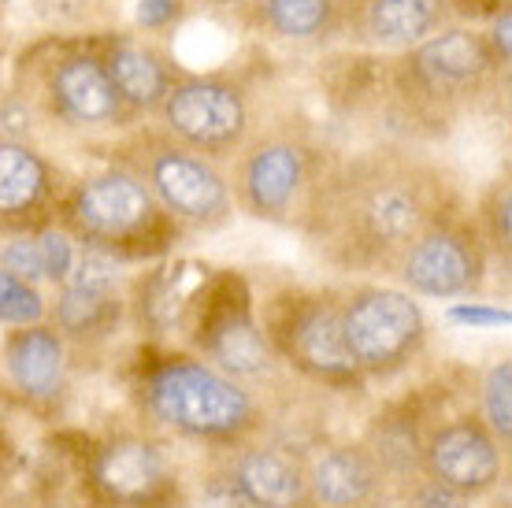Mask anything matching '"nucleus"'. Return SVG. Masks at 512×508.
I'll return each mask as SVG.
<instances>
[{
    "instance_id": "5",
    "label": "nucleus",
    "mask_w": 512,
    "mask_h": 508,
    "mask_svg": "<svg viewBox=\"0 0 512 508\" xmlns=\"http://www.w3.org/2000/svg\"><path fill=\"white\" fill-rule=\"evenodd\" d=\"M331 167L334 156L316 130L305 123H282L245 141L234 156V178L227 182L245 216L301 230Z\"/></svg>"
},
{
    "instance_id": "19",
    "label": "nucleus",
    "mask_w": 512,
    "mask_h": 508,
    "mask_svg": "<svg viewBox=\"0 0 512 508\" xmlns=\"http://www.w3.org/2000/svg\"><path fill=\"white\" fill-rule=\"evenodd\" d=\"M90 41L101 56L104 75L119 93V101L127 104V112L134 119L156 115L167 89L175 86V78L182 75L179 60L153 41H138L130 34H97Z\"/></svg>"
},
{
    "instance_id": "3",
    "label": "nucleus",
    "mask_w": 512,
    "mask_h": 508,
    "mask_svg": "<svg viewBox=\"0 0 512 508\" xmlns=\"http://www.w3.org/2000/svg\"><path fill=\"white\" fill-rule=\"evenodd\" d=\"M52 227L116 264L167 256L182 238V227L156 204L141 178L119 164L71 182L56 204Z\"/></svg>"
},
{
    "instance_id": "26",
    "label": "nucleus",
    "mask_w": 512,
    "mask_h": 508,
    "mask_svg": "<svg viewBox=\"0 0 512 508\" xmlns=\"http://www.w3.org/2000/svg\"><path fill=\"white\" fill-rule=\"evenodd\" d=\"M49 319V301L41 286L26 279H15L12 271L0 267V323L4 327H30Z\"/></svg>"
},
{
    "instance_id": "8",
    "label": "nucleus",
    "mask_w": 512,
    "mask_h": 508,
    "mask_svg": "<svg viewBox=\"0 0 512 508\" xmlns=\"http://www.w3.org/2000/svg\"><path fill=\"white\" fill-rule=\"evenodd\" d=\"M260 327L275 360L327 390H364L342 334V293L316 286H282L264 301Z\"/></svg>"
},
{
    "instance_id": "2",
    "label": "nucleus",
    "mask_w": 512,
    "mask_h": 508,
    "mask_svg": "<svg viewBox=\"0 0 512 508\" xmlns=\"http://www.w3.org/2000/svg\"><path fill=\"white\" fill-rule=\"evenodd\" d=\"M130 397L153 427L208 449L260 438L268 423L249 382L179 349H145L130 368Z\"/></svg>"
},
{
    "instance_id": "30",
    "label": "nucleus",
    "mask_w": 512,
    "mask_h": 508,
    "mask_svg": "<svg viewBox=\"0 0 512 508\" xmlns=\"http://www.w3.org/2000/svg\"><path fill=\"white\" fill-rule=\"evenodd\" d=\"M397 501H401V508H472V501L464 494L435 483V479H427V475H420L409 490H401Z\"/></svg>"
},
{
    "instance_id": "23",
    "label": "nucleus",
    "mask_w": 512,
    "mask_h": 508,
    "mask_svg": "<svg viewBox=\"0 0 512 508\" xmlns=\"http://www.w3.org/2000/svg\"><path fill=\"white\" fill-rule=\"evenodd\" d=\"M245 19L271 38L312 45L342 34V0H256Z\"/></svg>"
},
{
    "instance_id": "29",
    "label": "nucleus",
    "mask_w": 512,
    "mask_h": 508,
    "mask_svg": "<svg viewBox=\"0 0 512 508\" xmlns=\"http://www.w3.org/2000/svg\"><path fill=\"white\" fill-rule=\"evenodd\" d=\"M509 319V308H494L483 301H453L446 308V323L464 331H494V327H509Z\"/></svg>"
},
{
    "instance_id": "36",
    "label": "nucleus",
    "mask_w": 512,
    "mask_h": 508,
    "mask_svg": "<svg viewBox=\"0 0 512 508\" xmlns=\"http://www.w3.org/2000/svg\"><path fill=\"white\" fill-rule=\"evenodd\" d=\"M26 4H45V0H26Z\"/></svg>"
},
{
    "instance_id": "25",
    "label": "nucleus",
    "mask_w": 512,
    "mask_h": 508,
    "mask_svg": "<svg viewBox=\"0 0 512 508\" xmlns=\"http://www.w3.org/2000/svg\"><path fill=\"white\" fill-rule=\"evenodd\" d=\"M479 420L487 423L490 434L509 449L512 445V364L509 360H498V364L483 375V386H479Z\"/></svg>"
},
{
    "instance_id": "12",
    "label": "nucleus",
    "mask_w": 512,
    "mask_h": 508,
    "mask_svg": "<svg viewBox=\"0 0 512 508\" xmlns=\"http://www.w3.org/2000/svg\"><path fill=\"white\" fill-rule=\"evenodd\" d=\"M160 130L171 138L201 153L205 160L219 164L238 156L249 130H253V97L242 78L208 71L190 75L182 71L175 86L167 89L164 104L156 108Z\"/></svg>"
},
{
    "instance_id": "22",
    "label": "nucleus",
    "mask_w": 512,
    "mask_h": 508,
    "mask_svg": "<svg viewBox=\"0 0 512 508\" xmlns=\"http://www.w3.org/2000/svg\"><path fill=\"white\" fill-rule=\"evenodd\" d=\"M186 267L190 264H179V267H156L149 275H141L134 282V290L127 297V316L138 319L141 331H153V334H164V331H182V323H186V308H190V297L197 290V282H186Z\"/></svg>"
},
{
    "instance_id": "4",
    "label": "nucleus",
    "mask_w": 512,
    "mask_h": 508,
    "mask_svg": "<svg viewBox=\"0 0 512 508\" xmlns=\"http://www.w3.org/2000/svg\"><path fill=\"white\" fill-rule=\"evenodd\" d=\"M505 71L487 34L468 26H446L420 45H412L405 56H397L390 67V93L394 104L412 123H431L442 130L449 119H457L464 108H472L494 78Z\"/></svg>"
},
{
    "instance_id": "31",
    "label": "nucleus",
    "mask_w": 512,
    "mask_h": 508,
    "mask_svg": "<svg viewBox=\"0 0 512 508\" xmlns=\"http://www.w3.org/2000/svg\"><path fill=\"white\" fill-rule=\"evenodd\" d=\"M182 15H186V4H182V0H138L134 23H138V30H145V34H160V30L179 26Z\"/></svg>"
},
{
    "instance_id": "15",
    "label": "nucleus",
    "mask_w": 512,
    "mask_h": 508,
    "mask_svg": "<svg viewBox=\"0 0 512 508\" xmlns=\"http://www.w3.org/2000/svg\"><path fill=\"white\" fill-rule=\"evenodd\" d=\"M49 316L67 349H101L112 342L127 323V297L119 293L116 260L78 249L75 271L64 286H56Z\"/></svg>"
},
{
    "instance_id": "6",
    "label": "nucleus",
    "mask_w": 512,
    "mask_h": 508,
    "mask_svg": "<svg viewBox=\"0 0 512 508\" xmlns=\"http://www.w3.org/2000/svg\"><path fill=\"white\" fill-rule=\"evenodd\" d=\"M15 93L71 130H127L138 123L104 75L90 38H45L23 52Z\"/></svg>"
},
{
    "instance_id": "9",
    "label": "nucleus",
    "mask_w": 512,
    "mask_h": 508,
    "mask_svg": "<svg viewBox=\"0 0 512 508\" xmlns=\"http://www.w3.org/2000/svg\"><path fill=\"white\" fill-rule=\"evenodd\" d=\"M182 334L201 360L238 382H256L279 364L256 316L253 290L242 271L208 267L186 308Z\"/></svg>"
},
{
    "instance_id": "16",
    "label": "nucleus",
    "mask_w": 512,
    "mask_h": 508,
    "mask_svg": "<svg viewBox=\"0 0 512 508\" xmlns=\"http://www.w3.org/2000/svg\"><path fill=\"white\" fill-rule=\"evenodd\" d=\"M0 371H4V390L19 408L41 420L64 412L67 390H71V349L49 319L30 327H12L4 334Z\"/></svg>"
},
{
    "instance_id": "28",
    "label": "nucleus",
    "mask_w": 512,
    "mask_h": 508,
    "mask_svg": "<svg viewBox=\"0 0 512 508\" xmlns=\"http://www.w3.org/2000/svg\"><path fill=\"white\" fill-rule=\"evenodd\" d=\"M38 242H41V256H45V282H52V286H64V282L71 279L75 260H78L75 242H71L60 227L38 230Z\"/></svg>"
},
{
    "instance_id": "7",
    "label": "nucleus",
    "mask_w": 512,
    "mask_h": 508,
    "mask_svg": "<svg viewBox=\"0 0 512 508\" xmlns=\"http://www.w3.org/2000/svg\"><path fill=\"white\" fill-rule=\"evenodd\" d=\"M112 164L138 175L141 186L153 193L156 204L182 230H219L223 223H231V182L219 164L179 145L160 127H141L127 141H119Z\"/></svg>"
},
{
    "instance_id": "20",
    "label": "nucleus",
    "mask_w": 512,
    "mask_h": 508,
    "mask_svg": "<svg viewBox=\"0 0 512 508\" xmlns=\"http://www.w3.org/2000/svg\"><path fill=\"white\" fill-rule=\"evenodd\" d=\"M449 0H342V34L372 49H412L449 23Z\"/></svg>"
},
{
    "instance_id": "32",
    "label": "nucleus",
    "mask_w": 512,
    "mask_h": 508,
    "mask_svg": "<svg viewBox=\"0 0 512 508\" xmlns=\"http://www.w3.org/2000/svg\"><path fill=\"white\" fill-rule=\"evenodd\" d=\"M487 41H490V49H494V56L509 67V60H512V12L509 8H501L498 15H490Z\"/></svg>"
},
{
    "instance_id": "37",
    "label": "nucleus",
    "mask_w": 512,
    "mask_h": 508,
    "mask_svg": "<svg viewBox=\"0 0 512 508\" xmlns=\"http://www.w3.org/2000/svg\"><path fill=\"white\" fill-rule=\"evenodd\" d=\"M4 394H8V390H4V382H0V397H4Z\"/></svg>"
},
{
    "instance_id": "21",
    "label": "nucleus",
    "mask_w": 512,
    "mask_h": 508,
    "mask_svg": "<svg viewBox=\"0 0 512 508\" xmlns=\"http://www.w3.org/2000/svg\"><path fill=\"white\" fill-rule=\"evenodd\" d=\"M431 408L423 405L420 394H409L386 405L360 438V445L372 453V460L383 471L386 486L394 490V497H401V490H409L420 479V460H423V438L435 427Z\"/></svg>"
},
{
    "instance_id": "10",
    "label": "nucleus",
    "mask_w": 512,
    "mask_h": 508,
    "mask_svg": "<svg viewBox=\"0 0 512 508\" xmlns=\"http://www.w3.org/2000/svg\"><path fill=\"white\" fill-rule=\"evenodd\" d=\"M93 508H186V486L164 445L141 431H108L78 449Z\"/></svg>"
},
{
    "instance_id": "11",
    "label": "nucleus",
    "mask_w": 512,
    "mask_h": 508,
    "mask_svg": "<svg viewBox=\"0 0 512 508\" xmlns=\"http://www.w3.org/2000/svg\"><path fill=\"white\" fill-rule=\"evenodd\" d=\"M342 293V334L357 371L368 379H394L427 345V316L405 290L360 282Z\"/></svg>"
},
{
    "instance_id": "24",
    "label": "nucleus",
    "mask_w": 512,
    "mask_h": 508,
    "mask_svg": "<svg viewBox=\"0 0 512 508\" xmlns=\"http://www.w3.org/2000/svg\"><path fill=\"white\" fill-rule=\"evenodd\" d=\"M512 186H509V175H501L490 182V190L483 193V201H479V212H475V227L483 234V242H487L490 256H498L501 264L509 267V256H512Z\"/></svg>"
},
{
    "instance_id": "13",
    "label": "nucleus",
    "mask_w": 512,
    "mask_h": 508,
    "mask_svg": "<svg viewBox=\"0 0 512 508\" xmlns=\"http://www.w3.org/2000/svg\"><path fill=\"white\" fill-rule=\"evenodd\" d=\"M201 490L208 508H312L305 457L260 438L212 449Z\"/></svg>"
},
{
    "instance_id": "33",
    "label": "nucleus",
    "mask_w": 512,
    "mask_h": 508,
    "mask_svg": "<svg viewBox=\"0 0 512 508\" xmlns=\"http://www.w3.org/2000/svg\"><path fill=\"white\" fill-rule=\"evenodd\" d=\"M15 468V442L8 438V431L0 427V483L8 479V471Z\"/></svg>"
},
{
    "instance_id": "27",
    "label": "nucleus",
    "mask_w": 512,
    "mask_h": 508,
    "mask_svg": "<svg viewBox=\"0 0 512 508\" xmlns=\"http://www.w3.org/2000/svg\"><path fill=\"white\" fill-rule=\"evenodd\" d=\"M0 267L12 271L15 279L26 282H45V256H41L38 234H15L12 242L0 249Z\"/></svg>"
},
{
    "instance_id": "34",
    "label": "nucleus",
    "mask_w": 512,
    "mask_h": 508,
    "mask_svg": "<svg viewBox=\"0 0 512 508\" xmlns=\"http://www.w3.org/2000/svg\"><path fill=\"white\" fill-rule=\"evenodd\" d=\"M212 4H223V8H249L256 0H212Z\"/></svg>"
},
{
    "instance_id": "17",
    "label": "nucleus",
    "mask_w": 512,
    "mask_h": 508,
    "mask_svg": "<svg viewBox=\"0 0 512 508\" xmlns=\"http://www.w3.org/2000/svg\"><path fill=\"white\" fill-rule=\"evenodd\" d=\"M505 460H509V449L490 434L479 412H461V416L438 420L427 431L420 471L475 501L505 479Z\"/></svg>"
},
{
    "instance_id": "1",
    "label": "nucleus",
    "mask_w": 512,
    "mask_h": 508,
    "mask_svg": "<svg viewBox=\"0 0 512 508\" xmlns=\"http://www.w3.org/2000/svg\"><path fill=\"white\" fill-rule=\"evenodd\" d=\"M457 204L442 164L412 145H379L334 160L301 234L338 271L394 275L409 245Z\"/></svg>"
},
{
    "instance_id": "18",
    "label": "nucleus",
    "mask_w": 512,
    "mask_h": 508,
    "mask_svg": "<svg viewBox=\"0 0 512 508\" xmlns=\"http://www.w3.org/2000/svg\"><path fill=\"white\" fill-rule=\"evenodd\" d=\"M67 182L49 156L30 141L0 138V230L4 234H38L52 227L56 204Z\"/></svg>"
},
{
    "instance_id": "35",
    "label": "nucleus",
    "mask_w": 512,
    "mask_h": 508,
    "mask_svg": "<svg viewBox=\"0 0 512 508\" xmlns=\"http://www.w3.org/2000/svg\"><path fill=\"white\" fill-rule=\"evenodd\" d=\"M49 508H93V505H49Z\"/></svg>"
},
{
    "instance_id": "14",
    "label": "nucleus",
    "mask_w": 512,
    "mask_h": 508,
    "mask_svg": "<svg viewBox=\"0 0 512 508\" xmlns=\"http://www.w3.org/2000/svg\"><path fill=\"white\" fill-rule=\"evenodd\" d=\"M487 264V242L475 227V219L464 212V204H457L409 245L394 275L412 297L457 301V297H472L483 290Z\"/></svg>"
}]
</instances>
